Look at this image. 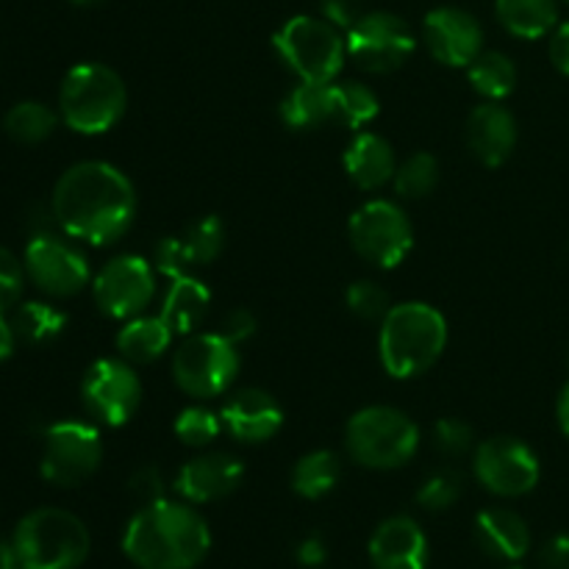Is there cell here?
Returning a JSON list of instances; mask_svg holds the SVG:
<instances>
[{
  "label": "cell",
  "mask_w": 569,
  "mask_h": 569,
  "mask_svg": "<svg viewBox=\"0 0 569 569\" xmlns=\"http://www.w3.org/2000/svg\"><path fill=\"white\" fill-rule=\"evenodd\" d=\"M56 228L76 242L114 244L137 217V192L109 161H78L61 172L50 198Z\"/></svg>",
  "instance_id": "cell-1"
},
{
  "label": "cell",
  "mask_w": 569,
  "mask_h": 569,
  "mask_svg": "<svg viewBox=\"0 0 569 569\" xmlns=\"http://www.w3.org/2000/svg\"><path fill=\"white\" fill-rule=\"evenodd\" d=\"M209 550V526L187 500L139 506L122 531V553L139 569H194Z\"/></svg>",
  "instance_id": "cell-2"
},
{
  "label": "cell",
  "mask_w": 569,
  "mask_h": 569,
  "mask_svg": "<svg viewBox=\"0 0 569 569\" xmlns=\"http://www.w3.org/2000/svg\"><path fill=\"white\" fill-rule=\"evenodd\" d=\"M448 348V320L431 303L406 300L392 306L378 331V356L389 378L409 381L442 359Z\"/></svg>",
  "instance_id": "cell-3"
},
{
  "label": "cell",
  "mask_w": 569,
  "mask_h": 569,
  "mask_svg": "<svg viewBox=\"0 0 569 569\" xmlns=\"http://www.w3.org/2000/svg\"><path fill=\"white\" fill-rule=\"evenodd\" d=\"M128 89L120 72L100 61H83L67 70L59 89V117L70 131L100 137L122 120Z\"/></svg>",
  "instance_id": "cell-4"
},
{
  "label": "cell",
  "mask_w": 569,
  "mask_h": 569,
  "mask_svg": "<svg viewBox=\"0 0 569 569\" xmlns=\"http://www.w3.org/2000/svg\"><path fill=\"white\" fill-rule=\"evenodd\" d=\"M11 545L26 569H78L89 559L92 537L72 511L42 506L17 522Z\"/></svg>",
  "instance_id": "cell-5"
},
{
  "label": "cell",
  "mask_w": 569,
  "mask_h": 569,
  "mask_svg": "<svg viewBox=\"0 0 569 569\" xmlns=\"http://www.w3.org/2000/svg\"><path fill=\"white\" fill-rule=\"evenodd\" d=\"M350 459L367 470H400L420 450V428L406 411L392 406H367L345 428Z\"/></svg>",
  "instance_id": "cell-6"
},
{
  "label": "cell",
  "mask_w": 569,
  "mask_h": 569,
  "mask_svg": "<svg viewBox=\"0 0 569 569\" xmlns=\"http://www.w3.org/2000/svg\"><path fill=\"white\" fill-rule=\"evenodd\" d=\"M272 44L298 81L333 83L348 59V39L326 17H292L278 28Z\"/></svg>",
  "instance_id": "cell-7"
},
{
  "label": "cell",
  "mask_w": 569,
  "mask_h": 569,
  "mask_svg": "<svg viewBox=\"0 0 569 569\" xmlns=\"http://www.w3.org/2000/svg\"><path fill=\"white\" fill-rule=\"evenodd\" d=\"M239 372V350L217 331H194L172 356V378L178 389L194 400H211L233 387Z\"/></svg>",
  "instance_id": "cell-8"
},
{
  "label": "cell",
  "mask_w": 569,
  "mask_h": 569,
  "mask_svg": "<svg viewBox=\"0 0 569 569\" xmlns=\"http://www.w3.org/2000/svg\"><path fill=\"white\" fill-rule=\"evenodd\" d=\"M350 244L367 264L395 270L415 248V226L392 200H367L350 214Z\"/></svg>",
  "instance_id": "cell-9"
},
{
  "label": "cell",
  "mask_w": 569,
  "mask_h": 569,
  "mask_svg": "<svg viewBox=\"0 0 569 569\" xmlns=\"http://www.w3.org/2000/svg\"><path fill=\"white\" fill-rule=\"evenodd\" d=\"M103 461L100 431L81 420H59L44 428L39 472L48 483L61 489L81 487L98 472Z\"/></svg>",
  "instance_id": "cell-10"
},
{
  "label": "cell",
  "mask_w": 569,
  "mask_h": 569,
  "mask_svg": "<svg viewBox=\"0 0 569 569\" xmlns=\"http://www.w3.org/2000/svg\"><path fill=\"white\" fill-rule=\"evenodd\" d=\"M348 56L367 72L389 76L400 70L417 50V37L403 17L392 11H367L345 33Z\"/></svg>",
  "instance_id": "cell-11"
},
{
  "label": "cell",
  "mask_w": 569,
  "mask_h": 569,
  "mask_svg": "<svg viewBox=\"0 0 569 569\" xmlns=\"http://www.w3.org/2000/svg\"><path fill=\"white\" fill-rule=\"evenodd\" d=\"M22 264L28 281L48 298H72L92 283L87 256L53 231L33 233L22 253Z\"/></svg>",
  "instance_id": "cell-12"
},
{
  "label": "cell",
  "mask_w": 569,
  "mask_h": 569,
  "mask_svg": "<svg viewBox=\"0 0 569 569\" xmlns=\"http://www.w3.org/2000/svg\"><path fill=\"white\" fill-rule=\"evenodd\" d=\"M472 472L487 492L498 498H522L542 478V465L531 445L517 437H492L472 453Z\"/></svg>",
  "instance_id": "cell-13"
},
{
  "label": "cell",
  "mask_w": 569,
  "mask_h": 569,
  "mask_svg": "<svg viewBox=\"0 0 569 569\" xmlns=\"http://www.w3.org/2000/svg\"><path fill=\"white\" fill-rule=\"evenodd\" d=\"M81 400L89 415L109 428L133 420L142 403V381L126 359H98L81 381Z\"/></svg>",
  "instance_id": "cell-14"
},
{
  "label": "cell",
  "mask_w": 569,
  "mask_h": 569,
  "mask_svg": "<svg viewBox=\"0 0 569 569\" xmlns=\"http://www.w3.org/2000/svg\"><path fill=\"white\" fill-rule=\"evenodd\" d=\"M156 295L153 267L142 256H117L92 278V298L111 320H133L144 315Z\"/></svg>",
  "instance_id": "cell-15"
},
{
  "label": "cell",
  "mask_w": 569,
  "mask_h": 569,
  "mask_svg": "<svg viewBox=\"0 0 569 569\" xmlns=\"http://www.w3.org/2000/svg\"><path fill=\"white\" fill-rule=\"evenodd\" d=\"M422 42L439 64L467 70L483 50V28L470 11L439 6L422 20Z\"/></svg>",
  "instance_id": "cell-16"
},
{
  "label": "cell",
  "mask_w": 569,
  "mask_h": 569,
  "mask_svg": "<svg viewBox=\"0 0 569 569\" xmlns=\"http://www.w3.org/2000/svg\"><path fill=\"white\" fill-rule=\"evenodd\" d=\"M242 478V461H239L237 456L214 450V453H200L194 456V459H189L187 465L178 470L172 487H176L181 500H187V503L192 506H203L237 492Z\"/></svg>",
  "instance_id": "cell-17"
},
{
  "label": "cell",
  "mask_w": 569,
  "mask_h": 569,
  "mask_svg": "<svg viewBox=\"0 0 569 569\" xmlns=\"http://www.w3.org/2000/svg\"><path fill=\"white\" fill-rule=\"evenodd\" d=\"M222 428L242 445L270 442L283 428V409L270 392L256 387L237 389L220 411Z\"/></svg>",
  "instance_id": "cell-18"
},
{
  "label": "cell",
  "mask_w": 569,
  "mask_h": 569,
  "mask_svg": "<svg viewBox=\"0 0 569 569\" xmlns=\"http://www.w3.org/2000/svg\"><path fill=\"white\" fill-rule=\"evenodd\" d=\"M367 553L376 569H426L431 559L426 531L420 528V522L406 515L383 520L372 531Z\"/></svg>",
  "instance_id": "cell-19"
},
{
  "label": "cell",
  "mask_w": 569,
  "mask_h": 569,
  "mask_svg": "<svg viewBox=\"0 0 569 569\" xmlns=\"http://www.w3.org/2000/svg\"><path fill=\"white\" fill-rule=\"evenodd\" d=\"M467 148L483 167H500L517 148V120L498 100H483L467 117Z\"/></svg>",
  "instance_id": "cell-20"
},
{
  "label": "cell",
  "mask_w": 569,
  "mask_h": 569,
  "mask_svg": "<svg viewBox=\"0 0 569 569\" xmlns=\"http://www.w3.org/2000/svg\"><path fill=\"white\" fill-rule=\"evenodd\" d=\"M342 164L356 187L372 192V189L392 183L395 170H398V156H395L389 139H383L381 133L356 131V137L345 148Z\"/></svg>",
  "instance_id": "cell-21"
},
{
  "label": "cell",
  "mask_w": 569,
  "mask_h": 569,
  "mask_svg": "<svg viewBox=\"0 0 569 569\" xmlns=\"http://www.w3.org/2000/svg\"><path fill=\"white\" fill-rule=\"evenodd\" d=\"M476 542L498 561H520L531 550V528L511 509H483L476 517Z\"/></svg>",
  "instance_id": "cell-22"
},
{
  "label": "cell",
  "mask_w": 569,
  "mask_h": 569,
  "mask_svg": "<svg viewBox=\"0 0 569 569\" xmlns=\"http://www.w3.org/2000/svg\"><path fill=\"white\" fill-rule=\"evenodd\" d=\"M211 309V292L200 278L187 276L172 278L170 289L164 295V303H161V320L172 328L176 337H189V333L198 331L200 322L206 320Z\"/></svg>",
  "instance_id": "cell-23"
},
{
  "label": "cell",
  "mask_w": 569,
  "mask_h": 569,
  "mask_svg": "<svg viewBox=\"0 0 569 569\" xmlns=\"http://www.w3.org/2000/svg\"><path fill=\"white\" fill-rule=\"evenodd\" d=\"M172 339L176 333L161 320V315H139L133 320H126V326L117 331L114 345L120 359L131 361V365H150L170 350Z\"/></svg>",
  "instance_id": "cell-24"
},
{
  "label": "cell",
  "mask_w": 569,
  "mask_h": 569,
  "mask_svg": "<svg viewBox=\"0 0 569 569\" xmlns=\"http://www.w3.org/2000/svg\"><path fill=\"white\" fill-rule=\"evenodd\" d=\"M283 126L292 131H309L333 120V83L300 81L287 98L281 100Z\"/></svg>",
  "instance_id": "cell-25"
},
{
  "label": "cell",
  "mask_w": 569,
  "mask_h": 569,
  "mask_svg": "<svg viewBox=\"0 0 569 569\" xmlns=\"http://www.w3.org/2000/svg\"><path fill=\"white\" fill-rule=\"evenodd\" d=\"M495 14L517 39H542L559 26L556 0H495Z\"/></svg>",
  "instance_id": "cell-26"
},
{
  "label": "cell",
  "mask_w": 569,
  "mask_h": 569,
  "mask_svg": "<svg viewBox=\"0 0 569 569\" xmlns=\"http://www.w3.org/2000/svg\"><path fill=\"white\" fill-rule=\"evenodd\" d=\"M342 481V461L333 450H311L292 467V489L303 500H322Z\"/></svg>",
  "instance_id": "cell-27"
},
{
  "label": "cell",
  "mask_w": 569,
  "mask_h": 569,
  "mask_svg": "<svg viewBox=\"0 0 569 569\" xmlns=\"http://www.w3.org/2000/svg\"><path fill=\"white\" fill-rule=\"evenodd\" d=\"M11 328H14L17 339L26 345H50L64 333L67 328V315L61 309H56L53 303H44V300H26V303H17L9 315Z\"/></svg>",
  "instance_id": "cell-28"
},
{
  "label": "cell",
  "mask_w": 569,
  "mask_h": 569,
  "mask_svg": "<svg viewBox=\"0 0 569 569\" xmlns=\"http://www.w3.org/2000/svg\"><path fill=\"white\" fill-rule=\"evenodd\" d=\"M467 78H470L472 89L481 94L483 100H503L515 92L517 87V67L500 50H481L470 67H467Z\"/></svg>",
  "instance_id": "cell-29"
},
{
  "label": "cell",
  "mask_w": 569,
  "mask_h": 569,
  "mask_svg": "<svg viewBox=\"0 0 569 569\" xmlns=\"http://www.w3.org/2000/svg\"><path fill=\"white\" fill-rule=\"evenodd\" d=\"M61 117L39 100H20L3 117V131L20 144H39L53 137Z\"/></svg>",
  "instance_id": "cell-30"
},
{
  "label": "cell",
  "mask_w": 569,
  "mask_h": 569,
  "mask_svg": "<svg viewBox=\"0 0 569 569\" xmlns=\"http://www.w3.org/2000/svg\"><path fill=\"white\" fill-rule=\"evenodd\" d=\"M381 111L376 89L359 81L333 83V120L342 122L350 131H361L370 126Z\"/></svg>",
  "instance_id": "cell-31"
},
{
  "label": "cell",
  "mask_w": 569,
  "mask_h": 569,
  "mask_svg": "<svg viewBox=\"0 0 569 569\" xmlns=\"http://www.w3.org/2000/svg\"><path fill=\"white\" fill-rule=\"evenodd\" d=\"M439 159L433 153H426V150H417L409 159H403L395 170L392 189L398 198L403 200H422L439 187Z\"/></svg>",
  "instance_id": "cell-32"
},
{
  "label": "cell",
  "mask_w": 569,
  "mask_h": 569,
  "mask_svg": "<svg viewBox=\"0 0 569 569\" xmlns=\"http://www.w3.org/2000/svg\"><path fill=\"white\" fill-rule=\"evenodd\" d=\"M178 239H181L189 267L211 264L222 253V248H226V222L217 214H206L200 220L189 222L187 231Z\"/></svg>",
  "instance_id": "cell-33"
},
{
  "label": "cell",
  "mask_w": 569,
  "mask_h": 569,
  "mask_svg": "<svg viewBox=\"0 0 569 569\" xmlns=\"http://www.w3.org/2000/svg\"><path fill=\"white\" fill-rule=\"evenodd\" d=\"M461 495H465V478L450 467H442V470L431 472L417 489V503L426 511H448L459 503Z\"/></svg>",
  "instance_id": "cell-34"
},
{
  "label": "cell",
  "mask_w": 569,
  "mask_h": 569,
  "mask_svg": "<svg viewBox=\"0 0 569 569\" xmlns=\"http://www.w3.org/2000/svg\"><path fill=\"white\" fill-rule=\"evenodd\" d=\"M176 437L189 448H206L214 442L226 428H222V417L217 411L206 409V406H189L178 415L176 420Z\"/></svg>",
  "instance_id": "cell-35"
},
{
  "label": "cell",
  "mask_w": 569,
  "mask_h": 569,
  "mask_svg": "<svg viewBox=\"0 0 569 569\" xmlns=\"http://www.w3.org/2000/svg\"><path fill=\"white\" fill-rule=\"evenodd\" d=\"M345 303H348L350 315H356L359 320L367 322H381L383 317H387V311L392 309L387 289L376 281L350 283L348 292H345Z\"/></svg>",
  "instance_id": "cell-36"
},
{
  "label": "cell",
  "mask_w": 569,
  "mask_h": 569,
  "mask_svg": "<svg viewBox=\"0 0 569 569\" xmlns=\"http://www.w3.org/2000/svg\"><path fill=\"white\" fill-rule=\"evenodd\" d=\"M433 448L442 456H450V459H459V456H467L470 450H476V433L467 426L465 420H456V417H445L433 426Z\"/></svg>",
  "instance_id": "cell-37"
},
{
  "label": "cell",
  "mask_w": 569,
  "mask_h": 569,
  "mask_svg": "<svg viewBox=\"0 0 569 569\" xmlns=\"http://www.w3.org/2000/svg\"><path fill=\"white\" fill-rule=\"evenodd\" d=\"M26 264L0 244V315H9L22 298L26 289Z\"/></svg>",
  "instance_id": "cell-38"
},
{
  "label": "cell",
  "mask_w": 569,
  "mask_h": 569,
  "mask_svg": "<svg viewBox=\"0 0 569 569\" xmlns=\"http://www.w3.org/2000/svg\"><path fill=\"white\" fill-rule=\"evenodd\" d=\"M153 267L161 272L164 278H181L189 272V261L183 256L181 239L178 237H164L159 239V244L153 248Z\"/></svg>",
  "instance_id": "cell-39"
},
{
  "label": "cell",
  "mask_w": 569,
  "mask_h": 569,
  "mask_svg": "<svg viewBox=\"0 0 569 569\" xmlns=\"http://www.w3.org/2000/svg\"><path fill=\"white\" fill-rule=\"evenodd\" d=\"M128 492L139 500V506L156 503V500L164 498V478H161L159 467H139L128 478Z\"/></svg>",
  "instance_id": "cell-40"
},
{
  "label": "cell",
  "mask_w": 569,
  "mask_h": 569,
  "mask_svg": "<svg viewBox=\"0 0 569 569\" xmlns=\"http://www.w3.org/2000/svg\"><path fill=\"white\" fill-rule=\"evenodd\" d=\"M217 333H220V337H226L228 342H233L239 348V345L248 342V339L256 333L253 311H248V309L228 311V315L222 317V322H220V328H217Z\"/></svg>",
  "instance_id": "cell-41"
},
{
  "label": "cell",
  "mask_w": 569,
  "mask_h": 569,
  "mask_svg": "<svg viewBox=\"0 0 569 569\" xmlns=\"http://www.w3.org/2000/svg\"><path fill=\"white\" fill-rule=\"evenodd\" d=\"M320 17H326L331 26H337L339 31L348 33L350 28L359 22L361 11H359V6H356V0H322Z\"/></svg>",
  "instance_id": "cell-42"
},
{
  "label": "cell",
  "mask_w": 569,
  "mask_h": 569,
  "mask_svg": "<svg viewBox=\"0 0 569 569\" xmlns=\"http://www.w3.org/2000/svg\"><path fill=\"white\" fill-rule=\"evenodd\" d=\"M295 559H298L300 567H322L328 559V545L320 533H309V537L300 539V545L295 548Z\"/></svg>",
  "instance_id": "cell-43"
},
{
  "label": "cell",
  "mask_w": 569,
  "mask_h": 569,
  "mask_svg": "<svg viewBox=\"0 0 569 569\" xmlns=\"http://www.w3.org/2000/svg\"><path fill=\"white\" fill-rule=\"evenodd\" d=\"M545 569H569V533H556L542 545L539 553Z\"/></svg>",
  "instance_id": "cell-44"
},
{
  "label": "cell",
  "mask_w": 569,
  "mask_h": 569,
  "mask_svg": "<svg viewBox=\"0 0 569 569\" xmlns=\"http://www.w3.org/2000/svg\"><path fill=\"white\" fill-rule=\"evenodd\" d=\"M550 61L561 76H569V22H559L550 33Z\"/></svg>",
  "instance_id": "cell-45"
},
{
  "label": "cell",
  "mask_w": 569,
  "mask_h": 569,
  "mask_svg": "<svg viewBox=\"0 0 569 569\" xmlns=\"http://www.w3.org/2000/svg\"><path fill=\"white\" fill-rule=\"evenodd\" d=\"M17 342H20V339H17L14 328H11V320L6 315H0V361H6L14 353Z\"/></svg>",
  "instance_id": "cell-46"
},
{
  "label": "cell",
  "mask_w": 569,
  "mask_h": 569,
  "mask_svg": "<svg viewBox=\"0 0 569 569\" xmlns=\"http://www.w3.org/2000/svg\"><path fill=\"white\" fill-rule=\"evenodd\" d=\"M556 420H559L561 433L569 439V381L559 392V400H556Z\"/></svg>",
  "instance_id": "cell-47"
},
{
  "label": "cell",
  "mask_w": 569,
  "mask_h": 569,
  "mask_svg": "<svg viewBox=\"0 0 569 569\" xmlns=\"http://www.w3.org/2000/svg\"><path fill=\"white\" fill-rule=\"evenodd\" d=\"M70 3L81 6V9H92V6H100V3H103V0H70Z\"/></svg>",
  "instance_id": "cell-48"
},
{
  "label": "cell",
  "mask_w": 569,
  "mask_h": 569,
  "mask_svg": "<svg viewBox=\"0 0 569 569\" xmlns=\"http://www.w3.org/2000/svg\"><path fill=\"white\" fill-rule=\"evenodd\" d=\"M3 569H26V567H22L20 561H14V565H9V567H3Z\"/></svg>",
  "instance_id": "cell-49"
},
{
  "label": "cell",
  "mask_w": 569,
  "mask_h": 569,
  "mask_svg": "<svg viewBox=\"0 0 569 569\" xmlns=\"http://www.w3.org/2000/svg\"><path fill=\"white\" fill-rule=\"evenodd\" d=\"M506 569H522V567H517V565H515V567H506Z\"/></svg>",
  "instance_id": "cell-50"
},
{
  "label": "cell",
  "mask_w": 569,
  "mask_h": 569,
  "mask_svg": "<svg viewBox=\"0 0 569 569\" xmlns=\"http://www.w3.org/2000/svg\"><path fill=\"white\" fill-rule=\"evenodd\" d=\"M567 3H569V0H567Z\"/></svg>",
  "instance_id": "cell-51"
}]
</instances>
